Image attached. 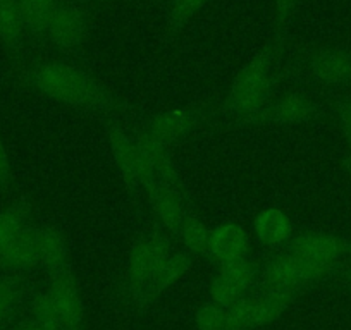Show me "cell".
Masks as SVG:
<instances>
[{
	"label": "cell",
	"mask_w": 351,
	"mask_h": 330,
	"mask_svg": "<svg viewBox=\"0 0 351 330\" xmlns=\"http://www.w3.org/2000/svg\"><path fill=\"white\" fill-rule=\"evenodd\" d=\"M29 313H32L29 318H33L36 323L45 327L47 330H62L59 318H57L56 309H53L52 299H50L47 289L33 296L32 303H29Z\"/></svg>",
	"instance_id": "d4e9b609"
},
{
	"label": "cell",
	"mask_w": 351,
	"mask_h": 330,
	"mask_svg": "<svg viewBox=\"0 0 351 330\" xmlns=\"http://www.w3.org/2000/svg\"><path fill=\"white\" fill-rule=\"evenodd\" d=\"M214 110L215 105L212 103H202V105L184 107V109H171L145 117L138 124L155 140L171 147L176 141L183 140L184 136L198 129L202 124L212 119Z\"/></svg>",
	"instance_id": "9c48e42d"
},
{
	"label": "cell",
	"mask_w": 351,
	"mask_h": 330,
	"mask_svg": "<svg viewBox=\"0 0 351 330\" xmlns=\"http://www.w3.org/2000/svg\"><path fill=\"white\" fill-rule=\"evenodd\" d=\"M176 248H180L178 241L155 218L138 229L128 253L123 281L124 296L136 308H140L152 275Z\"/></svg>",
	"instance_id": "3957f363"
},
{
	"label": "cell",
	"mask_w": 351,
	"mask_h": 330,
	"mask_svg": "<svg viewBox=\"0 0 351 330\" xmlns=\"http://www.w3.org/2000/svg\"><path fill=\"white\" fill-rule=\"evenodd\" d=\"M260 258L248 257L241 262L217 267L208 289V301L229 306L258 285Z\"/></svg>",
	"instance_id": "30bf717a"
},
{
	"label": "cell",
	"mask_w": 351,
	"mask_h": 330,
	"mask_svg": "<svg viewBox=\"0 0 351 330\" xmlns=\"http://www.w3.org/2000/svg\"><path fill=\"white\" fill-rule=\"evenodd\" d=\"M16 330H47V329L45 327L40 325V323H36L33 318H29V320H26V322H23Z\"/></svg>",
	"instance_id": "4dcf8cb0"
},
{
	"label": "cell",
	"mask_w": 351,
	"mask_h": 330,
	"mask_svg": "<svg viewBox=\"0 0 351 330\" xmlns=\"http://www.w3.org/2000/svg\"><path fill=\"white\" fill-rule=\"evenodd\" d=\"M210 234L212 229L202 220V217L197 214V210H193L188 214L186 218H184L176 241H178V246L183 248L184 251H188L191 257H202L205 258V260H208Z\"/></svg>",
	"instance_id": "ffe728a7"
},
{
	"label": "cell",
	"mask_w": 351,
	"mask_h": 330,
	"mask_svg": "<svg viewBox=\"0 0 351 330\" xmlns=\"http://www.w3.org/2000/svg\"><path fill=\"white\" fill-rule=\"evenodd\" d=\"M279 55V38L271 40L255 53L238 71L222 102L215 105L214 117H221L228 126L234 127L236 123L271 103L278 97L282 83H286V73Z\"/></svg>",
	"instance_id": "7a4b0ae2"
},
{
	"label": "cell",
	"mask_w": 351,
	"mask_h": 330,
	"mask_svg": "<svg viewBox=\"0 0 351 330\" xmlns=\"http://www.w3.org/2000/svg\"><path fill=\"white\" fill-rule=\"evenodd\" d=\"M285 251L319 264L343 267L351 257V241L332 232L302 231L295 232Z\"/></svg>",
	"instance_id": "8fae6325"
},
{
	"label": "cell",
	"mask_w": 351,
	"mask_h": 330,
	"mask_svg": "<svg viewBox=\"0 0 351 330\" xmlns=\"http://www.w3.org/2000/svg\"><path fill=\"white\" fill-rule=\"evenodd\" d=\"M131 133H133L134 141H136L138 151H140L141 158V186L152 179H158L162 183L169 184V186L180 190L186 196H191V191L188 188L186 181L180 174L178 167H176L174 160L171 157L167 144L162 141L155 140L152 134H148L140 124L130 126Z\"/></svg>",
	"instance_id": "ba28073f"
},
{
	"label": "cell",
	"mask_w": 351,
	"mask_h": 330,
	"mask_svg": "<svg viewBox=\"0 0 351 330\" xmlns=\"http://www.w3.org/2000/svg\"><path fill=\"white\" fill-rule=\"evenodd\" d=\"M33 208L28 198H18L0 210V251L33 220Z\"/></svg>",
	"instance_id": "44dd1931"
},
{
	"label": "cell",
	"mask_w": 351,
	"mask_h": 330,
	"mask_svg": "<svg viewBox=\"0 0 351 330\" xmlns=\"http://www.w3.org/2000/svg\"><path fill=\"white\" fill-rule=\"evenodd\" d=\"M100 120L106 127L114 164H116V169L124 184V190L128 191L131 198L140 200L141 193H143V186H141V158L133 133L128 126V120L116 116L106 117V119Z\"/></svg>",
	"instance_id": "52a82bcc"
},
{
	"label": "cell",
	"mask_w": 351,
	"mask_h": 330,
	"mask_svg": "<svg viewBox=\"0 0 351 330\" xmlns=\"http://www.w3.org/2000/svg\"><path fill=\"white\" fill-rule=\"evenodd\" d=\"M18 81L32 92L99 119L128 120L133 107L90 69L62 59H45L19 67Z\"/></svg>",
	"instance_id": "6da1fadb"
},
{
	"label": "cell",
	"mask_w": 351,
	"mask_h": 330,
	"mask_svg": "<svg viewBox=\"0 0 351 330\" xmlns=\"http://www.w3.org/2000/svg\"><path fill=\"white\" fill-rule=\"evenodd\" d=\"M5 323H8V320H4V318H0V327H4Z\"/></svg>",
	"instance_id": "836d02e7"
},
{
	"label": "cell",
	"mask_w": 351,
	"mask_h": 330,
	"mask_svg": "<svg viewBox=\"0 0 351 330\" xmlns=\"http://www.w3.org/2000/svg\"><path fill=\"white\" fill-rule=\"evenodd\" d=\"M343 267L319 264L296 257L289 251H269L260 258V288L288 289V291L305 292L313 284L337 275Z\"/></svg>",
	"instance_id": "277c9868"
},
{
	"label": "cell",
	"mask_w": 351,
	"mask_h": 330,
	"mask_svg": "<svg viewBox=\"0 0 351 330\" xmlns=\"http://www.w3.org/2000/svg\"><path fill=\"white\" fill-rule=\"evenodd\" d=\"M36 246H38L40 268L52 275L69 267V248L66 234L59 227L45 222H36Z\"/></svg>",
	"instance_id": "d6986e66"
},
{
	"label": "cell",
	"mask_w": 351,
	"mask_h": 330,
	"mask_svg": "<svg viewBox=\"0 0 351 330\" xmlns=\"http://www.w3.org/2000/svg\"><path fill=\"white\" fill-rule=\"evenodd\" d=\"M286 81H306L320 88L341 90L351 86V50L344 47H319L303 55L298 64L285 67Z\"/></svg>",
	"instance_id": "5b68a950"
},
{
	"label": "cell",
	"mask_w": 351,
	"mask_h": 330,
	"mask_svg": "<svg viewBox=\"0 0 351 330\" xmlns=\"http://www.w3.org/2000/svg\"><path fill=\"white\" fill-rule=\"evenodd\" d=\"M208 0H172L167 14V25L171 33L180 31Z\"/></svg>",
	"instance_id": "484cf974"
},
{
	"label": "cell",
	"mask_w": 351,
	"mask_h": 330,
	"mask_svg": "<svg viewBox=\"0 0 351 330\" xmlns=\"http://www.w3.org/2000/svg\"><path fill=\"white\" fill-rule=\"evenodd\" d=\"M25 21L26 33L40 40H45L47 26L56 12L60 0H16Z\"/></svg>",
	"instance_id": "7402d4cb"
},
{
	"label": "cell",
	"mask_w": 351,
	"mask_h": 330,
	"mask_svg": "<svg viewBox=\"0 0 351 330\" xmlns=\"http://www.w3.org/2000/svg\"><path fill=\"white\" fill-rule=\"evenodd\" d=\"M326 109L303 90H291L276 97L258 112L245 117L234 127L263 126V124H306L320 119Z\"/></svg>",
	"instance_id": "8992f818"
},
{
	"label": "cell",
	"mask_w": 351,
	"mask_h": 330,
	"mask_svg": "<svg viewBox=\"0 0 351 330\" xmlns=\"http://www.w3.org/2000/svg\"><path fill=\"white\" fill-rule=\"evenodd\" d=\"M0 268L11 274H29L38 270L40 258L35 218L0 251Z\"/></svg>",
	"instance_id": "2e32d148"
},
{
	"label": "cell",
	"mask_w": 351,
	"mask_h": 330,
	"mask_svg": "<svg viewBox=\"0 0 351 330\" xmlns=\"http://www.w3.org/2000/svg\"><path fill=\"white\" fill-rule=\"evenodd\" d=\"M298 5L300 0H274V19L279 33L288 26L289 19L293 18Z\"/></svg>",
	"instance_id": "f546056e"
},
{
	"label": "cell",
	"mask_w": 351,
	"mask_h": 330,
	"mask_svg": "<svg viewBox=\"0 0 351 330\" xmlns=\"http://www.w3.org/2000/svg\"><path fill=\"white\" fill-rule=\"evenodd\" d=\"M191 265H193V257H191L188 251H184L183 248H176V250L158 265L155 274L152 275L150 282H148L147 289H145L143 298H141L140 308L138 309L148 308L152 303L157 301L158 296L164 294L174 282L180 281V279L190 270Z\"/></svg>",
	"instance_id": "ac0fdd59"
},
{
	"label": "cell",
	"mask_w": 351,
	"mask_h": 330,
	"mask_svg": "<svg viewBox=\"0 0 351 330\" xmlns=\"http://www.w3.org/2000/svg\"><path fill=\"white\" fill-rule=\"evenodd\" d=\"M14 186V179H12V169L11 160H9L8 150L0 136V194H9Z\"/></svg>",
	"instance_id": "f1b7e54d"
},
{
	"label": "cell",
	"mask_w": 351,
	"mask_h": 330,
	"mask_svg": "<svg viewBox=\"0 0 351 330\" xmlns=\"http://www.w3.org/2000/svg\"><path fill=\"white\" fill-rule=\"evenodd\" d=\"M197 330H226V308L207 301L198 308L195 315Z\"/></svg>",
	"instance_id": "4316f807"
},
{
	"label": "cell",
	"mask_w": 351,
	"mask_h": 330,
	"mask_svg": "<svg viewBox=\"0 0 351 330\" xmlns=\"http://www.w3.org/2000/svg\"><path fill=\"white\" fill-rule=\"evenodd\" d=\"M343 170L351 181V150H348L343 157Z\"/></svg>",
	"instance_id": "1f68e13d"
},
{
	"label": "cell",
	"mask_w": 351,
	"mask_h": 330,
	"mask_svg": "<svg viewBox=\"0 0 351 330\" xmlns=\"http://www.w3.org/2000/svg\"><path fill=\"white\" fill-rule=\"evenodd\" d=\"M337 275H341V277L344 279V281L348 282V284H351V264H344L343 268H341L339 272H337Z\"/></svg>",
	"instance_id": "d6a6232c"
},
{
	"label": "cell",
	"mask_w": 351,
	"mask_h": 330,
	"mask_svg": "<svg viewBox=\"0 0 351 330\" xmlns=\"http://www.w3.org/2000/svg\"><path fill=\"white\" fill-rule=\"evenodd\" d=\"M248 257H252V239L243 225L226 222L212 229L208 262L215 267L241 262Z\"/></svg>",
	"instance_id": "9a60e30c"
},
{
	"label": "cell",
	"mask_w": 351,
	"mask_h": 330,
	"mask_svg": "<svg viewBox=\"0 0 351 330\" xmlns=\"http://www.w3.org/2000/svg\"><path fill=\"white\" fill-rule=\"evenodd\" d=\"M143 191L147 193L148 205L154 214V218L172 236L178 238L184 218L190 212L195 210V203L191 196H186L180 190L169 186L158 179H152L143 184Z\"/></svg>",
	"instance_id": "7c38bea8"
},
{
	"label": "cell",
	"mask_w": 351,
	"mask_h": 330,
	"mask_svg": "<svg viewBox=\"0 0 351 330\" xmlns=\"http://www.w3.org/2000/svg\"><path fill=\"white\" fill-rule=\"evenodd\" d=\"M88 35V16L81 5L60 0L45 31V40L64 53H77Z\"/></svg>",
	"instance_id": "4fadbf2b"
},
{
	"label": "cell",
	"mask_w": 351,
	"mask_h": 330,
	"mask_svg": "<svg viewBox=\"0 0 351 330\" xmlns=\"http://www.w3.org/2000/svg\"><path fill=\"white\" fill-rule=\"evenodd\" d=\"M337 117V126L344 138L348 150H351V97H336L330 103Z\"/></svg>",
	"instance_id": "83f0119b"
},
{
	"label": "cell",
	"mask_w": 351,
	"mask_h": 330,
	"mask_svg": "<svg viewBox=\"0 0 351 330\" xmlns=\"http://www.w3.org/2000/svg\"><path fill=\"white\" fill-rule=\"evenodd\" d=\"M25 21L16 0H0V42L11 52H19L25 38Z\"/></svg>",
	"instance_id": "603a6c76"
},
{
	"label": "cell",
	"mask_w": 351,
	"mask_h": 330,
	"mask_svg": "<svg viewBox=\"0 0 351 330\" xmlns=\"http://www.w3.org/2000/svg\"><path fill=\"white\" fill-rule=\"evenodd\" d=\"M253 232L260 244L267 251H281L295 236V227L281 208H265L253 220Z\"/></svg>",
	"instance_id": "e0dca14e"
},
{
	"label": "cell",
	"mask_w": 351,
	"mask_h": 330,
	"mask_svg": "<svg viewBox=\"0 0 351 330\" xmlns=\"http://www.w3.org/2000/svg\"><path fill=\"white\" fill-rule=\"evenodd\" d=\"M23 294H25V288L21 282L8 275H0V318L8 322L11 320L19 303L23 301Z\"/></svg>",
	"instance_id": "cb8c5ba5"
},
{
	"label": "cell",
	"mask_w": 351,
	"mask_h": 330,
	"mask_svg": "<svg viewBox=\"0 0 351 330\" xmlns=\"http://www.w3.org/2000/svg\"><path fill=\"white\" fill-rule=\"evenodd\" d=\"M47 292L52 299L53 309H56L62 330H83L84 306L71 265L57 274L49 275Z\"/></svg>",
	"instance_id": "5bb4252c"
}]
</instances>
